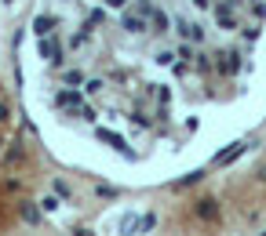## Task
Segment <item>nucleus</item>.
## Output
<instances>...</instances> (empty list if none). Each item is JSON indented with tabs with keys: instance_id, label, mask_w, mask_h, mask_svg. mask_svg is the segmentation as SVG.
<instances>
[{
	"instance_id": "nucleus-1",
	"label": "nucleus",
	"mask_w": 266,
	"mask_h": 236,
	"mask_svg": "<svg viewBox=\"0 0 266 236\" xmlns=\"http://www.w3.org/2000/svg\"><path fill=\"white\" fill-rule=\"evenodd\" d=\"M135 11L146 18V26H149V33L154 36H164V33H172V18L154 4V0H135Z\"/></svg>"
},
{
	"instance_id": "nucleus-2",
	"label": "nucleus",
	"mask_w": 266,
	"mask_h": 236,
	"mask_svg": "<svg viewBox=\"0 0 266 236\" xmlns=\"http://www.w3.org/2000/svg\"><path fill=\"white\" fill-rule=\"evenodd\" d=\"M172 33L179 36V40H186V44H204V36H208V29L201 26V22H189V18H175L172 22Z\"/></svg>"
},
{
	"instance_id": "nucleus-3",
	"label": "nucleus",
	"mask_w": 266,
	"mask_h": 236,
	"mask_svg": "<svg viewBox=\"0 0 266 236\" xmlns=\"http://www.w3.org/2000/svg\"><path fill=\"white\" fill-rule=\"evenodd\" d=\"M212 18L219 22V29H226V33H237L241 26H237V8L230 4V0H215L212 4Z\"/></svg>"
},
{
	"instance_id": "nucleus-4",
	"label": "nucleus",
	"mask_w": 266,
	"mask_h": 236,
	"mask_svg": "<svg viewBox=\"0 0 266 236\" xmlns=\"http://www.w3.org/2000/svg\"><path fill=\"white\" fill-rule=\"evenodd\" d=\"M36 51H41V58H44V62H51V66H62V58H66V44L59 40L55 33H51V36H41Z\"/></svg>"
},
{
	"instance_id": "nucleus-5",
	"label": "nucleus",
	"mask_w": 266,
	"mask_h": 236,
	"mask_svg": "<svg viewBox=\"0 0 266 236\" xmlns=\"http://www.w3.org/2000/svg\"><path fill=\"white\" fill-rule=\"evenodd\" d=\"M241 58H244V55H241L237 48H226V51L215 55V69H219L222 76H237V73H241Z\"/></svg>"
},
{
	"instance_id": "nucleus-6",
	"label": "nucleus",
	"mask_w": 266,
	"mask_h": 236,
	"mask_svg": "<svg viewBox=\"0 0 266 236\" xmlns=\"http://www.w3.org/2000/svg\"><path fill=\"white\" fill-rule=\"evenodd\" d=\"M51 102H55V109H69V113H77V109H81V102H84V91H81V88H59V91L51 95Z\"/></svg>"
},
{
	"instance_id": "nucleus-7",
	"label": "nucleus",
	"mask_w": 266,
	"mask_h": 236,
	"mask_svg": "<svg viewBox=\"0 0 266 236\" xmlns=\"http://www.w3.org/2000/svg\"><path fill=\"white\" fill-rule=\"evenodd\" d=\"M121 29H124V33H131V36L149 33V26H146V18H142L139 11H121Z\"/></svg>"
},
{
	"instance_id": "nucleus-8",
	"label": "nucleus",
	"mask_w": 266,
	"mask_h": 236,
	"mask_svg": "<svg viewBox=\"0 0 266 236\" xmlns=\"http://www.w3.org/2000/svg\"><path fill=\"white\" fill-rule=\"evenodd\" d=\"M248 149H252V145H244V142H234V145H226L222 153H215V160H212V164H215V167H226V164H234L237 156H244Z\"/></svg>"
},
{
	"instance_id": "nucleus-9",
	"label": "nucleus",
	"mask_w": 266,
	"mask_h": 236,
	"mask_svg": "<svg viewBox=\"0 0 266 236\" xmlns=\"http://www.w3.org/2000/svg\"><path fill=\"white\" fill-rule=\"evenodd\" d=\"M95 138H99V142H109V145H113V149H121V153H124V156H128V160H135V153H131V149H128V142H124V138H121V135H113V131H109V127H95Z\"/></svg>"
},
{
	"instance_id": "nucleus-10",
	"label": "nucleus",
	"mask_w": 266,
	"mask_h": 236,
	"mask_svg": "<svg viewBox=\"0 0 266 236\" xmlns=\"http://www.w3.org/2000/svg\"><path fill=\"white\" fill-rule=\"evenodd\" d=\"M55 29H59L55 15H36V18H33V36H36V40H41V36H51Z\"/></svg>"
},
{
	"instance_id": "nucleus-11",
	"label": "nucleus",
	"mask_w": 266,
	"mask_h": 236,
	"mask_svg": "<svg viewBox=\"0 0 266 236\" xmlns=\"http://www.w3.org/2000/svg\"><path fill=\"white\" fill-rule=\"evenodd\" d=\"M194 214H197L201 222H215V218H219V204L212 200V196H204V200H197V207H194Z\"/></svg>"
},
{
	"instance_id": "nucleus-12",
	"label": "nucleus",
	"mask_w": 266,
	"mask_h": 236,
	"mask_svg": "<svg viewBox=\"0 0 266 236\" xmlns=\"http://www.w3.org/2000/svg\"><path fill=\"white\" fill-rule=\"evenodd\" d=\"M117 232L121 236H139V214L135 211H124L121 222H117Z\"/></svg>"
},
{
	"instance_id": "nucleus-13",
	"label": "nucleus",
	"mask_w": 266,
	"mask_h": 236,
	"mask_svg": "<svg viewBox=\"0 0 266 236\" xmlns=\"http://www.w3.org/2000/svg\"><path fill=\"white\" fill-rule=\"evenodd\" d=\"M18 214H22V222H29V225H41V207H36V204H22Z\"/></svg>"
},
{
	"instance_id": "nucleus-14",
	"label": "nucleus",
	"mask_w": 266,
	"mask_h": 236,
	"mask_svg": "<svg viewBox=\"0 0 266 236\" xmlns=\"http://www.w3.org/2000/svg\"><path fill=\"white\" fill-rule=\"evenodd\" d=\"M81 91L84 95H102L106 91V80H102V76H88V80L81 84Z\"/></svg>"
},
{
	"instance_id": "nucleus-15",
	"label": "nucleus",
	"mask_w": 266,
	"mask_h": 236,
	"mask_svg": "<svg viewBox=\"0 0 266 236\" xmlns=\"http://www.w3.org/2000/svg\"><path fill=\"white\" fill-rule=\"evenodd\" d=\"M204 178V171H189V175H182V178H175L172 182V189H186V185H197Z\"/></svg>"
},
{
	"instance_id": "nucleus-16",
	"label": "nucleus",
	"mask_w": 266,
	"mask_h": 236,
	"mask_svg": "<svg viewBox=\"0 0 266 236\" xmlns=\"http://www.w3.org/2000/svg\"><path fill=\"white\" fill-rule=\"evenodd\" d=\"M131 124H135V127H142V131H146L149 124H154V116H149V113H146V105H139V109L131 113Z\"/></svg>"
},
{
	"instance_id": "nucleus-17",
	"label": "nucleus",
	"mask_w": 266,
	"mask_h": 236,
	"mask_svg": "<svg viewBox=\"0 0 266 236\" xmlns=\"http://www.w3.org/2000/svg\"><path fill=\"white\" fill-rule=\"evenodd\" d=\"M73 116H81L84 124H95V120H99V109H95V105H88V102H81V109L73 113Z\"/></svg>"
},
{
	"instance_id": "nucleus-18",
	"label": "nucleus",
	"mask_w": 266,
	"mask_h": 236,
	"mask_svg": "<svg viewBox=\"0 0 266 236\" xmlns=\"http://www.w3.org/2000/svg\"><path fill=\"white\" fill-rule=\"evenodd\" d=\"M154 229H157V214H154V211L139 214V236H142V232H154Z\"/></svg>"
},
{
	"instance_id": "nucleus-19",
	"label": "nucleus",
	"mask_w": 266,
	"mask_h": 236,
	"mask_svg": "<svg viewBox=\"0 0 266 236\" xmlns=\"http://www.w3.org/2000/svg\"><path fill=\"white\" fill-rule=\"evenodd\" d=\"M62 84H66V88L84 84V73H81V69H66V73H62Z\"/></svg>"
},
{
	"instance_id": "nucleus-20",
	"label": "nucleus",
	"mask_w": 266,
	"mask_h": 236,
	"mask_svg": "<svg viewBox=\"0 0 266 236\" xmlns=\"http://www.w3.org/2000/svg\"><path fill=\"white\" fill-rule=\"evenodd\" d=\"M51 192L59 196V200H73V189H69L62 178H55V182H51Z\"/></svg>"
},
{
	"instance_id": "nucleus-21",
	"label": "nucleus",
	"mask_w": 266,
	"mask_h": 236,
	"mask_svg": "<svg viewBox=\"0 0 266 236\" xmlns=\"http://www.w3.org/2000/svg\"><path fill=\"white\" fill-rule=\"evenodd\" d=\"M106 22V11L102 8H95V11H88V18H84V29L91 33V26H102Z\"/></svg>"
},
{
	"instance_id": "nucleus-22",
	"label": "nucleus",
	"mask_w": 266,
	"mask_h": 236,
	"mask_svg": "<svg viewBox=\"0 0 266 236\" xmlns=\"http://www.w3.org/2000/svg\"><path fill=\"white\" fill-rule=\"evenodd\" d=\"M248 8H252V18H255V22L266 18V0H248Z\"/></svg>"
},
{
	"instance_id": "nucleus-23",
	"label": "nucleus",
	"mask_w": 266,
	"mask_h": 236,
	"mask_svg": "<svg viewBox=\"0 0 266 236\" xmlns=\"http://www.w3.org/2000/svg\"><path fill=\"white\" fill-rule=\"evenodd\" d=\"M175 58H179V62H189V58H194V44L179 40V48H175Z\"/></svg>"
},
{
	"instance_id": "nucleus-24",
	"label": "nucleus",
	"mask_w": 266,
	"mask_h": 236,
	"mask_svg": "<svg viewBox=\"0 0 266 236\" xmlns=\"http://www.w3.org/2000/svg\"><path fill=\"white\" fill-rule=\"evenodd\" d=\"M22 156H26V153H22V145H11V149L4 153V164H22Z\"/></svg>"
},
{
	"instance_id": "nucleus-25",
	"label": "nucleus",
	"mask_w": 266,
	"mask_h": 236,
	"mask_svg": "<svg viewBox=\"0 0 266 236\" xmlns=\"http://www.w3.org/2000/svg\"><path fill=\"white\" fill-rule=\"evenodd\" d=\"M259 33H262L259 26H244V29H241V36H244V44H255V40H259Z\"/></svg>"
},
{
	"instance_id": "nucleus-26",
	"label": "nucleus",
	"mask_w": 266,
	"mask_h": 236,
	"mask_svg": "<svg viewBox=\"0 0 266 236\" xmlns=\"http://www.w3.org/2000/svg\"><path fill=\"white\" fill-rule=\"evenodd\" d=\"M62 207V200H59V196L51 192V196H44V200H41V211H59Z\"/></svg>"
},
{
	"instance_id": "nucleus-27",
	"label": "nucleus",
	"mask_w": 266,
	"mask_h": 236,
	"mask_svg": "<svg viewBox=\"0 0 266 236\" xmlns=\"http://www.w3.org/2000/svg\"><path fill=\"white\" fill-rule=\"evenodd\" d=\"M84 44H88V29L81 26V33H73V36H69V48H84Z\"/></svg>"
},
{
	"instance_id": "nucleus-28",
	"label": "nucleus",
	"mask_w": 266,
	"mask_h": 236,
	"mask_svg": "<svg viewBox=\"0 0 266 236\" xmlns=\"http://www.w3.org/2000/svg\"><path fill=\"white\" fill-rule=\"evenodd\" d=\"M95 192L102 196V200H113V196H121L117 189H113V185H95Z\"/></svg>"
},
{
	"instance_id": "nucleus-29",
	"label": "nucleus",
	"mask_w": 266,
	"mask_h": 236,
	"mask_svg": "<svg viewBox=\"0 0 266 236\" xmlns=\"http://www.w3.org/2000/svg\"><path fill=\"white\" fill-rule=\"evenodd\" d=\"M102 4H106L109 11H128V4H131V0H102Z\"/></svg>"
},
{
	"instance_id": "nucleus-30",
	"label": "nucleus",
	"mask_w": 266,
	"mask_h": 236,
	"mask_svg": "<svg viewBox=\"0 0 266 236\" xmlns=\"http://www.w3.org/2000/svg\"><path fill=\"white\" fill-rule=\"evenodd\" d=\"M175 62V51H157V66H172Z\"/></svg>"
},
{
	"instance_id": "nucleus-31",
	"label": "nucleus",
	"mask_w": 266,
	"mask_h": 236,
	"mask_svg": "<svg viewBox=\"0 0 266 236\" xmlns=\"http://www.w3.org/2000/svg\"><path fill=\"white\" fill-rule=\"evenodd\" d=\"M194 58H197V69H201V73H208V69H212V66H215V62H212V58H208V55H194Z\"/></svg>"
},
{
	"instance_id": "nucleus-32",
	"label": "nucleus",
	"mask_w": 266,
	"mask_h": 236,
	"mask_svg": "<svg viewBox=\"0 0 266 236\" xmlns=\"http://www.w3.org/2000/svg\"><path fill=\"white\" fill-rule=\"evenodd\" d=\"M8 120H11V105L0 102V124H8Z\"/></svg>"
},
{
	"instance_id": "nucleus-33",
	"label": "nucleus",
	"mask_w": 266,
	"mask_h": 236,
	"mask_svg": "<svg viewBox=\"0 0 266 236\" xmlns=\"http://www.w3.org/2000/svg\"><path fill=\"white\" fill-rule=\"evenodd\" d=\"M157 102L168 105V102H172V91H168V88H157Z\"/></svg>"
},
{
	"instance_id": "nucleus-34",
	"label": "nucleus",
	"mask_w": 266,
	"mask_h": 236,
	"mask_svg": "<svg viewBox=\"0 0 266 236\" xmlns=\"http://www.w3.org/2000/svg\"><path fill=\"white\" fill-rule=\"evenodd\" d=\"M212 4H215V0H194V8H197V11H212Z\"/></svg>"
},
{
	"instance_id": "nucleus-35",
	"label": "nucleus",
	"mask_w": 266,
	"mask_h": 236,
	"mask_svg": "<svg viewBox=\"0 0 266 236\" xmlns=\"http://www.w3.org/2000/svg\"><path fill=\"white\" fill-rule=\"evenodd\" d=\"M73 236H95V232H88V229H73Z\"/></svg>"
},
{
	"instance_id": "nucleus-36",
	"label": "nucleus",
	"mask_w": 266,
	"mask_h": 236,
	"mask_svg": "<svg viewBox=\"0 0 266 236\" xmlns=\"http://www.w3.org/2000/svg\"><path fill=\"white\" fill-rule=\"evenodd\" d=\"M259 182H266V164H262V167H259Z\"/></svg>"
},
{
	"instance_id": "nucleus-37",
	"label": "nucleus",
	"mask_w": 266,
	"mask_h": 236,
	"mask_svg": "<svg viewBox=\"0 0 266 236\" xmlns=\"http://www.w3.org/2000/svg\"><path fill=\"white\" fill-rule=\"evenodd\" d=\"M259 236H266V229H262V232H259Z\"/></svg>"
},
{
	"instance_id": "nucleus-38",
	"label": "nucleus",
	"mask_w": 266,
	"mask_h": 236,
	"mask_svg": "<svg viewBox=\"0 0 266 236\" xmlns=\"http://www.w3.org/2000/svg\"><path fill=\"white\" fill-rule=\"evenodd\" d=\"M4 4H8V0H4Z\"/></svg>"
}]
</instances>
